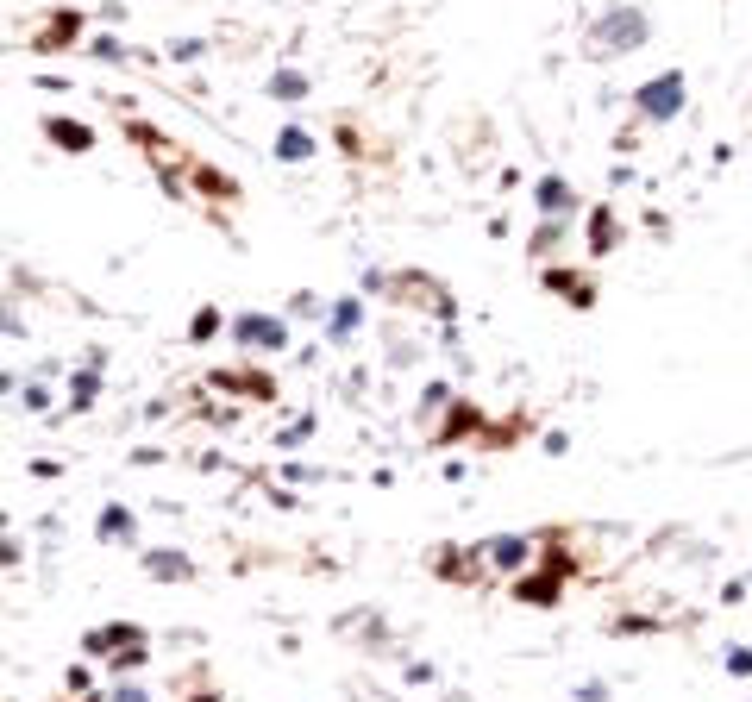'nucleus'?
I'll use <instances>...</instances> for the list:
<instances>
[{"mask_svg":"<svg viewBox=\"0 0 752 702\" xmlns=\"http://www.w3.org/2000/svg\"><path fill=\"white\" fill-rule=\"evenodd\" d=\"M633 44H646V13H633V7H615V13H602L590 26V51L596 57H621V51H633Z\"/></svg>","mask_w":752,"mask_h":702,"instance_id":"1","label":"nucleus"},{"mask_svg":"<svg viewBox=\"0 0 752 702\" xmlns=\"http://www.w3.org/2000/svg\"><path fill=\"white\" fill-rule=\"evenodd\" d=\"M633 101H640L646 120H677V113H684V76H677V69L671 76H652Z\"/></svg>","mask_w":752,"mask_h":702,"instance_id":"2","label":"nucleus"},{"mask_svg":"<svg viewBox=\"0 0 752 702\" xmlns=\"http://www.w3.org/2000/svg\"><path fill=\"white\" fill-rule=\"evenodd\" d=\"M232 339L257 345V351H282V345H289V326H282L276 314H239V320H232Z\"/></svg>","mask_w":752,"mask_h":702,"instance_id":"3","label":"nucleus"},{"mask_svg":"<svg viewBox=\"0 0 752 702\" xmlns=\"http://www.w3.org/2000/svg\"><path fill=\"white\" fill-rule=\"evenodd\" d=\"M558 577H564L558 565H552V571H533V577H521V583H514V596H521V602H533V608H552V602H558V590H564Z\"/></svg>","mask_w":752,"mask_h":702,"instance_id":"4","label":"nucleus"},{"mask_svg":"<svg viewBox=\"0 0 752 702\" xmlns=\"http://www.w3.org/2000/svg\"><path fill=\"white\" fill-rule=\"evenodd\" d=\"M483 552H489V558H496V565H502V571H521V565H527V558H533V540H521V533H502V540H489Z\"/></svg>","mask_w":752,"mask_h":702,"instance_id":"5","label":"nucleus"},{"mask_svg":"<svg viewBox=\"0 0 752 702\" xmlns=\"http://www.w3.org/2000/svg\"><path fill=\"white\" fill-rule=\"evenodd\" d=\"M44 132H51L63 151H88V145H94V132H88V126H76V120H44Z\"/></svg>","mask_w":752,"mask_h":702,"instance_id":"6","label":"nucleus"},{"mask_svg":"<svg viewBox=\"0 0 752 702\" xmlns=\"http://www.w3.org/2000/svg\"><path fill=\"white\" fill-rule=\"evenodd\" d=\"M533 195H539V207H546V214H552V220H558V214H571V189H564V182H558V176H546V182H539V189H533Z\"/></svg>","mask_w":752,"mask_h":702,"instance_id":"7","label":"nucleus"},{"mask_svg":"<svg viewBox=\"0 0 752 702\" xmlns=\"http://www.w3.org/2000/svg\"><path fill=\"white\" fill-rule=\"evenodd\" d=\"M546 289H558V295H571L577 308H590V301H596V289L583 283V276H564V270H552V276H546Z\"/></svg>","mask_w":752,"mask_h":702,"instance_id":"8","label":"nucleus"},{"mask_svg":"<svg viewBox=\"0 0 752 702\" xmlns=\"http://www.w3.org/2000/svg\"><path fill=\"white\" fill-rule=\"evenodd\" d=\"M145 565H151V577H188V571H195V565H188V558H176V552H151Z\"/></svg>","mask_w":752,"mask_h":702,"instance_id":"9","label":"nucleus"},{"mask_svg":"<svg viewBox=\"0 0 752 702\" xmlns=\"http://www.w3.org/2000/svg\"><path fill=\"white\" fill-rule=\"evenodd\" d=\"M101 540H132V514L126 508H107L101 514Z\"/></svg>","mask_w":752,"mask_h":702,"instance_id":"10","label":"nucleus"},{"mask_svg":"<svg viewBox=\"0 0 752 702\" xmlns=\"http://www.w3.org/2000/svg\"><path fill=\"white\" fill-rule=\"evenodd\" d=\"M308 151H314V145H308V132H295V126H289V132L276 138V157H289V163H301Z\"/></svg>","mask_w":752,"mask_h":702,"instance_id":"11","label":"nucleus"},{"mask_svg":"<svg viewBox=\"0 0 752 702\" xmlns=\"http://www.w3.org/2000/svg\"><path fill=\"white\" fill-rule=\"evenodd\" d=\"M94 383H101V377H94V370H82V377L69 383V402H76V408H88V402H94Z\"/></svg>","mask_w":752,"mask_h":702,"instance_id":"12","label":"nucleus"},{"mask_svg":"<svg viewBox=\"0 0 752 702\" xmlns=\"http://www.w3.org/2000/svg\"><path fill=\"white\" fill-rule=\"evenodd\" d=\"M590 245H596V251L615 245V220H608V214H596V220H590Z\"/></svg>","mask_w":752,"mask_h":702,"instance_id":"13","label":"nucleus"},{"mask_svg":"<svg viewBox=\"0 0 752 702\" xmlns=\"http://www.w3.org/2000/svg\"><path fill=\"white\" fill-rule=\"evenodd\" d=\"M301 88H308V82H301V76H295V69H282V76L270 82V95H282V101H295V95H301Z\"/></svg>","mask_w":752,"mask_h":702,"instance_id":"14","label":"nucleus"},{"mask_svg":"<svg viewBox=\"0 0 752 702\" xmlns=\"http://www.w3.org/2000/svg\"><path fill=\"white\" fill-rule=\"evenodd\" d=\"M351 326H358V301H339V314H333V339H345Z\"/></svg>","mask_w":752,"mask_h":702,"instance_id":"15","label":"nucleus"},{"mask_svg":"<svg viewBox=\"0 0 752 702\" xmlns=\"http://www.w3.org/2000/svg\"><path fill=\"white\" fill-rule=\"evenodd\" d=\"M727 671H734V677H752V652H746V646H727Z\"/></svg>","mask_w":752,"mask_h":702,"instance_id":"16","label":"nucleus"},{"mask_svg":"<svg viewBox=\"0 0 752 702\" xmlns=\"http://www.w3.org/2000/svg\"><path fill=\"white\" fill-rule=\"evenodd\" d=\"M113 702H151V696L138 690V684H120V690H113Z\"/></svg>","mask_w":752,"mask_h":702,"instance_id":"17","label":"nucleus"},{"mask_svg":"<svg viewBox=\"0 0 752 702\" xmlns=\"http://www.w3.org/2000/svg\"><path fill=\"white\" fill-rule=\"evenodd\" d=\"M188 702H214V696H188Z\"/></svg>","mask_w":752,"mask_h":702,"instance_id":"18","label":"nucleus"}]
</instances>
